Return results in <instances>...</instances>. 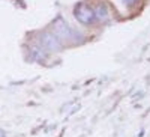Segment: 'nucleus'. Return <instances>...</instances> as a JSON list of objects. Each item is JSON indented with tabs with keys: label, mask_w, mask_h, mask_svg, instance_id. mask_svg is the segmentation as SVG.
<instances>
[{
	"label": "nucleus",
	"mask_w": 150,
	"mask_h": 137,
	"mask_svg": "<svg viewBox=\"0 0 150 137\" xmlns=\"http://www.w3.org/2000/svg\"><path fill=\"white\" fill-rule=\"evenodd\" d=\"M95 17H96V21H107L110 18V8L105 2H101V3H98L95 8Z\"/></svg>",
	"instance_id": "20e7f679"
},
{
	"label": "nucleus",
	"mask_w": 150,
	"mask_h": 137,
	"mask_svg": "<svg viewBox=\"0 0 150 137\" xmlns=\"http://www.w3.org/2000/svg\"><path fill=\"white\" fill-rule=\"evenodd\" d=\"M122 2H123V5L126 8H132V6H135L137 3H138L140 0H122Z\"/></svg>",
	"instance_id": "423d86ee"
},
{
	"label": "nucleus",
	"mask_w": 150,
	"mask_h": 137,
	"mask_svg": "<svg viewBox=\"0 0 150 137\" xmlns=\"http://www.w3.org/2000/svg\"><path fill=\"white\" fill-rule=\"evenodd\" d=\"M38 44H39L45 51H59L62 48V42L53 32H42L38 36Z\"/></svg>",
	"instance_id": "7ed1b4c3"
},
{
	"label": "nucleus",
	"mask_w": 150,
	"mask_h": 137,
	"mask_svg": "<svg viewBox=\"0 0 150 137\" xmlns=\"http://www.w3.org/2000/svg\"><path fill=\"white\" fill-rule=\"evenodd\" d=\"M53 33L59 38V41L63 44V42H68V44H75L80 41V35L75 32L69 24L62 20V18H57L54 23H53Z\"/></svg>",
	"instance_id": "f257e3e1"
},
{
	"label": "nucleus",
	"mask_w": 150,
	"mask_h": 137,
	"mask_svg": "<svg viewBox=\"0 0 150 137\" xmlns=\"http://www.w3.org/2000/svg\"><path fill=\"white\" fill-rule=\"evenodd\" d=\"M74 15L77 18V21L83 26H92L96 23V17H95V11L92 6L86 5V3H80L75 6L74 9Z\"/></svg>",
	"instance_id": "f03ea898"
},
{
	"label": "nucleus",
	"mask_w": 150,
	"mask_h": 137,
	"mask_svg": "<svg viewBox=\"0 0 150 137\" xmlns=\"http://www.w3.org/2000/svg\"><path fill=\"white\" fill-rule=\"evenodd\" d=\"M30 51H32V54H33V57H36V59H39V60H44V59H47V51L39 45V44H35V45H32L30 47Z\"/></svg>",
	"instance_id": "39448f33"
},
{
	"label": "nucleus",
	"mask_w": 150,
	"mask_h": 137,
	"mask_svg": "<svg viewBox=\"0 0 150 137\" xmlns=\"http://www.w3.org/2000/svg\"><path fill=\"white\" fill-rule=\"evenodd\" d=\"M0 137H9V136L6 134V131H5V130H2V128H0Z\"/></svg>",
	"instance_id": "0eeeda50"
}]
</instances>
